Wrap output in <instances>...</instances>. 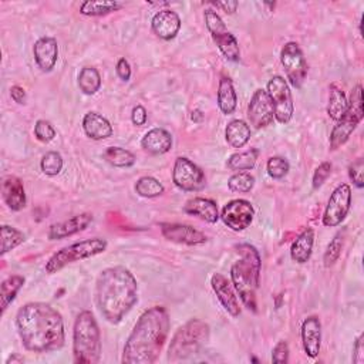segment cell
I'll list each match as a JSON object with an SVG mask.
<instances>
[{"label":"cell","mask_w":364,"mask_h":364,"mask_svg":"<svg viewBox=\"0 0 364 364\" xmlns=\"http://www.w3.org/2000/svg\"><path fill=\"white\" fill-rule=\"evenodd\" d=\"M16 327L22 344L33 353L60 350L66 341L64 322L52 305L32 302L19 309Z\"/></svg>","instance_id":"obj_1"},{"label":"cell","mask_w":364,"mask_h":364,"mask_svg":"<svg viewBox=\"0 0 364 364\" xmlns=\"http://www.w3.org/2000/svg\"><path fill=\"white\" fill-rule=\"evenodd\" d=\"M171 320L165 307L154 306L137 320L128 336L121 361L124 364H152L169 334Z\"/></svg>","instance_id":"obj_2"},{"label":"cell","mask_w":364,"mask_h":364,"mask_svg":"<svg viewBox=\"0 0 364 364\" xmlns=\"http://www.w3.org/2000/svg\"><path fill=\"white\" fill-rule=\"evenodd\" d=\"M96 302L108 323H121L138 302V283L131 271L124 266L104 269L97 278Z\"/></svg>","instance_id":"obj_3"},{"label":"cell","mask_w":364,"mask_h":364,"mask_svg":"<svg viewBox=\"0 0 364 364\" xmlns=\"http://www.w3.org/2000/svg\"><path fill=\"white\" fill-rule=\"evenodd\" d=\"M239 259L231 268V280L245 307L258 312L256 290L259 288L262 261L258 249L249 244L238 246Z\"/></svg>","instance_id":"obj_4"},{"label":"cell","mask_w":364,"mask_h":364,"mask_svg":"<svg viewBox=\"0 0 364 364\" xmlns=\"http://www.w3.org/2000/svg\"><path fill=\"white\" fill-rule=\"evenodd\" d=\"M73 356L79 364H96L101 358V331L90 310H83L74 322Z\"/></svg>","instance_id":"obj_5"},{"label":"cell","mask_w":364,"mask_h":364,"mask_svg":"<svg viewBox=\"0 0 364 364\" xmlns=\"http://www.w3.org/2000/svg\"><path fill=\"white\" fill-rule=\"evenodd\" d=\"M208 339L210 326L200 319H191L174 334L168 348V360L175 363L191 357L205 346Z\"/></svg>","instance_id":"obj_6"},{"label":"cell","mask_w":364,"mask_h":364,"mask_svg":"<svg viewBox=\"0 0 364 364\" xmlns=\"http://www.w3.org/2000/svg\"><path fill=\"white\" fill-rule=\"evenodd\" d=\"M107 249V241L101 238H93V239H84L76 244H72L69 246L62 248L57 251L46 263V272L49 275L57 273L63 268H66L70 263L84 261L89 258H93L96 255H100L106 252Z\"/></svg>","instance_id":"obj_7"},{"label":"cell","mask_w":364,"mask_h":364,"mask_svg":"<svg viewBox=\"0 0 364 364\" xmlns=\"http://www.w3.org/2000/svg\"><path fill=\"white\" fill-rule=\"evenodd\" d=\"M364 117V108H363V87L361 84H357L351 94L350 101H347V110L344 115L337 121L334 125L331 134H330V149L336 151L341 145H344L353 131L357 128V125L361 123Z\"/></svg>","instance_id":"obj_8"},{"label":"cell","mask_w":364,"mask_h":364,"mask_svg":"<svg viewBox=\"0 0 364 364\" xmlns=\"http://www.w3.org/2000/svg\"><path fill=\"white\" fill-rule=\"evenodd\" d=\"M207 28L212 36V40L218 46L220 52L229 62H239L241 50L235 36L227 29L224 21L214 9H207L204 13Z\"/></svg>","instance_id":"obj_9"},{"label":"cell","mask_w":364,"mask_h":364,"mask_svg":"<svg viewBox=\"0 0 364 364\" xmlns=\"http://www.w3.org/2000/svg\"><path fill=\"white\" fill-rule=\"evenodd\" d=\"M172 181L179 190L188 193L201 191L207 186L204 171L186 157L176 158L172 172Z\"/></svg>","instance_id":"obj_10"},{"label":"cell","mask_w":364,"mask_h":364,"mask_svg":"<svg viewBox=\"0 0 364 364\" xmlns=\"http://www.w3.org/2000/svg\"><path fill=\"white\" fill-rule=\"evenodd\" d=\"M266 91L275 107V118L280 124L289 123L293 117L295 106L288 81L282 76H275L269 80Z\"/></svg>","instance_id":"obj_11"},{"label":"cell","mask_w":364,"mask_h":364,"mask_svg":"<svg viewBox=\"0 0 364 364\" xmlns=\"http://www.w3.org/2000/svg\"><path fill=\"white\" fill-rule=\"evenodd\" d=\"M280 62L286 72V77L289 83L293 87L300 89L306 80L309 69H307V62L299 45L295 42L286 43L280 52Z\"/></svg>","instance_id":"obj_12"},{"label":"cell","mask_w":364,"mask_h":364,"mask_svg":"<svg viewBox=\"0 0 364 364\" xmlns=\"http://www.w3.org/2000/svg\"><path fill=\"white\" fill-rule=\"evenodd\" d=\"M351 208V188L348 184H340L327 203L323 214V225L334 228L340 225Z\"/></svg>","instance_id":"obj_13"},{"label":"cell","mask_w":364,"mask_h":364,"mask_svg":"<svg viewBox=\"0 0 364 364\" xmlns=\"http://www.w3.org/2000/svg\"><path fill=\"white\" fill-rule=\"evenodd\" d=\"M254 217L255 210L249 201L234 200L224 207L220 218L228 228H231L235 232H241L251 227Z\"/></svg>","instance_id":"obj_14"},{"label":"cell","mask_w":364,"mask_h":364,"mask_svg":"<svg viewBox=\"0 0 364 364\" xmlns=\"http://www.w3.org/2000/svg\"><path fill=\"white\" fill-rule=\"evenodd\" d=\"M248 118L254 128L261 130L273 123L275 107L266 90L259 89L254 93L248 106Z\"/></svg>","instance_id":"obj_15"},{"label":"cell","mask_w":364,"mask_h":364,"mask_svg":"<svg viewBox=\"0 0 364 364\" xmlns=\"http://www.w3.org/2000/svg\"><path fill=\"white\" fill-rule=\"evenodd\" d=\"M161 234L165 239L171 241V242H176V244H182V245H203L207 242V237L190 227V225H184V224H161Z\"/></svg>","instance_id":"obj_16"},{"label":"cell","mask_w":364,"mask_h":364,"mask_svg":"<svg viewBox=\"0 0 364 364\" xmlns=\"http://www.w3.org/2000/svg\"><path fill=\"white\" fill-rule=\"evenodd\" d=\"M211 285H212V289H214L217 297L220 299L221 305L224 306V309L232 317H238L241 314V306H239L238 296L234 290V286L228 280V278H225L221 273H215L211 278Z\"/></svg>","instance_id":"obj_17"},{"label":"cell","mask_w":364,"mask_h":364,"mask_svg":"<svg viewBox=\"0 0 364 364\" xmlns=\"http://www.w3.org/2000/svg\"><path fill=\"white\" fill-rule=\"evenodd\" d=\"M93 224V215L86 212V214H80L76 215L67 221L55 224L50 227L49 229V239L50 241H57V239H64V238H70L81 231H86L90 225Z\"/></svg>","instance_id":"obj_18"},{"label":"cell","mask_w":364,"mask_h":364,"mask_svg":"<svg viewBox=\"0 0 364 364\" xmlns=\"http://www.w3.org/2000/svg\"><path fill=\"white\" fill-rule=\"evenodd\" d=\"M302 344L306 356L314 358L320 353L322 346V323L317 316H309L302 323Z\"/></svg>","instance_id":"obj_19"},{"label":"cell","mask_w":364,"mask_h":364,"mask_svg":"<svg viewBox=\"0 0 364 364\" xmlns=\"http://www.w3.org/2000/svg\"><path fill=\"white\" fill-rule=\"evenodd\" d=\"M152 32L162 40L174 39L181 29V19L176 12L164 9L154 15L151 21Z\"/></svg>","instance_id":"obj_20"},{"label":"cell","mask_w":364,"mask_h":364,"mask_svg":"<svg viewBox=\"0 0 364 364\" xmlns=\"http://www.w3.org/2000/svg\"><path fill=\"white\" fill-rule=\"evenodd\" d=\"M33 55L42 72L45 73L52 72L59 59L57 40L53 38H40L33 46Z\"/></svg>","instance_id":"obj_21"},{"label":"cell","mask_w":364,"mask_h":364,"mask_svg":"<svg viewBox=\"0 0 364 364\" xmlns=\"http://www.w3.org/2000/svg\"><path fill=\"white\" fill-rule=\"evenodd\" d=\"M2 197L12 211H22L26 207V193L21 178L9 175L2 182Z\"/></svg>","instance_id":"obj_22"},{"label":"cell","mask_w":364,"mask_h":364,"mask_svg":"<svg viewBox=\"0 0 364 364\" xmlns=\"http://www.w3.org/2000/svg\"><path fill=\"white\" fill-rule=\"evenodd\" d=\"M184 212L193 217H197L208 224H217L220 220V211L217 207V203L208 198H194L190 200L186 207H184Z\"/></svg>","instance_id":"obj_23"},{"label":"cell","mask_w":364,"mask_h":364,"mask_svg":"<svg viewBox=\"0 0 364 364\" xmlns=\"http://www.w3.org/2000/svg\"><path fill=\"white\" fill-rule=\"evenodd\" d=\"M141 147L149 154L162 155L172 148V137L164 128H152L142 137Z\"/></svg>","instance_id":"obj_24"},{"label":"cell","mask_w":364,"mask_h":364,"mask_svg":"<svg viewBox=\"0 0 364 364\" xmlns=\"http://www.w3.org/2000/svg\"><path fill=\"white\" fill-rule=\"evenodd\" d=\"M83 128L84 132L91 138V140H106L113 135V127L110 121L103 117L98 113L90 111L84 115L83 118Z\"/></svg>","instance_id":"obj_25"},{"label":"cell","mask_w":364,"mask_h":364,"mask_svg":"<svg viewBox=\"0 0 364 364\" xmlns=\"http://www.w3.org/2000/svg\"><path fill=\"white\" fill-rule=\"evenodd\" d=\"M313 245H314V231L312 228H307L293 241L290 246L292 259L299 265L306 263L312 256Z\"/></svg>","instance_id":"obj_26"},{"label":"cell","mask_w":364,"mask_h":364,"mask_svg":"<svg viewBox=\"0 0 364 364\" xmlns=\"http://www.w3.org/2000/svg\"><path fill=\"white\" fill-rule=\"evenodd\" d=\"M26 279L21 275H12L8 279H5L0 285V306H2V314L6 312V309L12 305V302L16 299L18 293L23 288Z\"/></svg>","instance_id":"obj_27"},{"label":"cell","mask_w":364,"mask_h":364,"mask_svg":"<svg viewBox=\"0 0 364 364\" xmlns=\"http://www.w3.org/2000/svg\"><path fill=\"white\" fill-rule=\"evenodd\" d=\"M238 104V96L234 89V83L228 77H222L218 89V106L221 111L227 115H231Z\"/></svg>","instance_id":"obj_28"},{"label":"cell","mask_w":364,"mask_h":364,"mask_svg":"<svg viewBox=\"0 0 364 364\" xmlns=\"http://www.w3.org/2000/svg\"><path fill=\"white\" fill-rule=\"evenodd\" d=\"M225 138L232 148H242L251 140V127L244 120H234L225 130Z\"/></svg>","instance_id":"obj_29"},{"label":"cell","mask_w":364,"mask_h":364,"mask_svg":"<svg viewBox=\"0 0 364 364\" xmlns=\"http://www.w3.org/2000/svg\"><path fill=\"white\" fill-rule=\"evenodd\" d=\"M347 110V98L337 84L330 86V96H329V104H327V114L331 120L339 121Z\"/></svg>","instance_id":"obj_30"},{"label":"cell","mask_w":364,"mask_h":364,"mask_svg":"<svg viewBox=\"0 0 364 364\" xmlns=\"http://www.w3.org/2000/svg\"><path fill=\"white\" fill-rule=\"evenodd\" d=\"M259 157V149L258 148H251L244 152H237L229 157L227 165L229 169L237 171V172H244V171H251Z\"/></svg>","instance_id":"obj_31"},{"label":"cell","mask_w":364,"mask_h":364,"mask_svg":"<svg viewBox=\"0 0 364 364\" xmlns=\"http://www.w3.org/2000/svg\"><path fill=\"white\" fill-rule=\"evenodd\" d=\"M103 158L111 164L113 166H117V168H128V166H132L137 161L135 155L125 149V148H121V147H108L104 154H103Z\"/></svg>","instance_id":"obj_32"},{"label":"cell","mask_w":364,"mask_h":364,"mask_svg":"<svg viewBox=\"0 0 364 364\" xmlns=\"http://www.w3.org/2000/svg\"><path fill=\"white\" fill-rule=\"evenodd\" d=\"M121 9V4L113 0H97V2H84L80 6V13L84 16H106Z\"/></svg>","instance_id":"obj_33"},{"label":"cell","mask_w":364,"mask_h":364,"mask_svg":"<svg viewBox=\"0 0 364 364\" xmlns=\"http://www.w3.org/2000/svg\"><path fill=\"white\" fill-rule=\"evenodd\" d=\"M79 87L86 96H94L101 87V76L94 67H84L79 74Z\"/></svg>","instance_id":"obj_34"},{"label":"cell","mask_w":364,"mask_h":364,"mask_svg":"<svg viewBox=\"0 0 364 364\" xmlns=\"http://www.w3.org/2000/svg\"><path fill=\"white\" fill-rule=\"evenodd\" d=\"M164 186L154 176H141L135 184V193L142 198H155L162 195Z\"/></svg>","instance_id":"obj_35"},{"label":"cell","mask_w":364,"mask_h":364,"mask_svg":"<svg viewBox=\"0 0 364 364\" xmlns=\"http://www.w3.org/2000/svg\"><path fill=\"white\" fill-rule=\"evenodd\" d=\"M0 232H2V251H0L2 255H6L26 241V235L22 231L9 225H2Z\"/></svg>","instance_id":"obj_36"},{"label":"cell","mask_w":364,"mask_h":364,"mask_svg":"<svg viewBox=\"0 0 364 364\" xmlns=\"http://www.w3.org/2000/svg\"><path fill=\"white\" fill-rule=\"evenodd\" d=\"M228 187L232 193H239V194H246L251 193L252 188L255 187V176L251 175L249 172H237L234 174L229 181Z\"/></svg>","instance_id":"obj_37"},{"label":"cell","mask_w":364,"mask_h":364,"mask_svg":"<svg viewBox=\"0 0 364 364\" xmlns=\"http://www.w3.org/2000/svg\"><path fill=\"white\" fill-rule=\"evenodd\" d=\"M63 164H64L63 157L56 151H50L46 155H43L42 162H40V168L46 175L55 176V175H59L62 172Z\"/></svg>","instance_id":"obj_38"},{"label":"cell","mask_w":364,"mask_h":364,"mask_svg":"<svg viewBox=\"0 0 364 364\" xmlns=\"http://www.w3.org/2000/svg\"><path fill=\"white\" fill-rule=\"evenodd\" d=\"M341 249H343V235H341V232H339L333 238V241L329 244V246H327V249L324 252L323 262H324L326 268H330V266H333L337 262V259L341 255Z\"/></svg>","instance_id":"obj_39"},{"label":"cell","mask_w":364,"mask_h":364,"mask_svg":"<svg viewBox=\"0 0 364 364\" xmlns=\"http://www.w3.org/2000/svg\"><path fill=\"white\" fill-rule=\"evenodd\" d=\"M266 169H268V174L271 178L273 179H282L288 175L290 166H289V162L282 158V157H272L268 159V164H266Z\"/></svg>","instance_id":"obj_40"},{"label":"cell","mask_w":364,"mask_h":364,"mask_svg":"<svg viewBox=\"0 0 364 364\" xmlns=\"http://www.w3.org/2000/svg\"><path fill=\"white\" fill-rule=\"evenodd\" d=\"M35 135L42 142H50L56 137V130L49 121L39 120L35 125Z\"/></svg>","instance_id":"obj_41"},{"label":"cell","mask_w":364,"mask_h":364,"mask_svg":"<svg viewBox=\"0 0 364 364\" xmlns=\"http://www.w3.org/2000/svg\"><path fill=\"white\" fill-rule=\"evenodd\" d=\"M330 174H331V164L327 162V161L322 162V164L316 168V171H314V174H313V178H312V186H313V188H314V190H319V188L324 184V182L327 181V178L330 176Z\"/></svg>","instance_id":"obj_42"},{"label":"cell","mask_w":364,"mask_h":364,"mask_svg":"<svg viewBox=\"0 0 364 364\" xmlns=\"http://www.w3.org/2000/svg\"><path fill=\"white\" fill-rule=\"evenodd\" d=\"M363 174H364V159L358 158L356 159L350 166H348V176L353 181V184L357 188H363L364 187V179H363Z\"/></svg>","instance_id":"obj_43"},{"label":"cell","mask_w":364,"mask_h":364,"mask_svg":"<svg viewBox=\"0 0 364 364\" xmlns=\"http://www.w3.org/2000/svg\"><path fill=\"white\" fill-rule=\"evenodd\" d=\"M272 361L276 364H286L289 361V346L285 340L278 341L272 351Z\"/></svg>","instance_id":"obj_44"},{"label":"cell","mask_w":364,"mask_h":364,"mask_svg":"<svg viewBox=\"0 0 364 364\" xmlns=\"http://www.w3.org/2000/svg\"><path fill=\"white\" fill-rule=\"evenodd\" d=\"M353 361L356 364H363L364 363V334H360L354 343L353 347Z\"/></svg>","instance_id":"obj_45"},{"label":"cell","mask_w":364,"mask_h":364,"mask_svg":"<svg viewBox=\"0 0 364 364\" xmlns=\"http://www.w3.org/2000/svg\"><path fill=\"white\" fill-rule=\"evenodd\" d=\"M117 74L118 77L123 80V81H128L130 77H131V67H130V63L123 57L118 60L117 63Z\"/></svg>","instance_id":"obj_46"},{"label":"cell","mask_w":364,"mask_h":364,"mask_svg":"<svg viewBox=\"0 0 364 364\" xmlns=\"http://www.w3.org/2000/svg\"><path fill=\"white\" fill-rule=\"evenodd\" d=\"M147 118H148V115H147V110L142 107V106H137V107H134V110H132V113H131V120H132V123L135 124V125H144L145 123H147Z\"/></svg>","instance_id":"obj_47"},{"label":"cell","mask_w":364,"mask_h":364,"mask_svg":"<svg viewBox=\"0 0 364 364\" xmlns=\"http://www.w3.org/2000/svg\"><path fill=\"white\" fill-rule=\"evenodd\" d=\"M11 97L18 104H25L26 103V91L21 86H13L11 89Z\"/></svg>","instance_id":"obj_48"},{"label":"cell","mask_w":364,"mask_h":364,"mask_svg":"<svg viewBox=\"0 0 364 364\" xmlns=\"http://www.w3.org/2000/svg\"><path fill=\"white\" fill-rule=\"evenodd\" d=\"M212 6H215L218 9H222L224 12L232 15L238 9V2H217V4H212Z\"/></svg>","instance_id":"obj_49"},{"label":"cell","mask_w":364,"mask_h":364,"mask_svg":"<svg viewBox=\"0 0 364 364\" xmlns=\"http://www.w3.org/2000/svg\"><path fill=\"white\" fill-rule=\"evenodd\" d=\"M21 363H25V357H23V356H19V354H12V356L6 360V364H21Z\"/></svg>","instance_id":"obj_50"},{"label":"cell","mask_w":364,"mask_h":364,"mask_svg":"<svg viewBox=\"0 0 364 364\" xmlns=\"http://www.w3.org/2000/svg\"><path fill=\"white\" fill-rule=\"evenodd\" d=\"M203 118H204V114H203L200 110H195V111L193 113V120H194V121L198 123V121H201Z\"/></svg>","instance_id":"obj_51"}]
</instances>
